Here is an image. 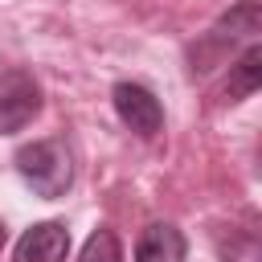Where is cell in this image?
<instances>
[{"label":"cell","instance_id":"2","mask_svg":"<svg viewBox=\"0 0 262 262\" xmlns=\"http://www.w3.org/2000/svg\"><path fill=\"white\" fill-rule=\"evenodd\" d=\"M41 111V86L29 70H4L0 74V135H12L29 127Z\"/></svg>","mask_w":262,"mask_h":262},{"label":"cell","instance_id":"6","mask_svg":"<svg viewBox=\"0 0 262 262\" xmlns=\"http://www.w3.org/2000/svg\"><path fill=\"white\" fill-rule=\"evenodd\" d=\"M188 246H184V233L168 221H156L139 233L135 242V262H184Z\"/></svg>","mask_w":262,"mask_h":262},{"label":"cell","instance_id":"3","mask_svg":"<svg viewBox=\"0 0 262 262\" xmlns=\"http://www.w3.org/2000/svg\"><path fill=\"white\" fill-rule=\"evenodd\" d=\"M111 98H115L119 119H123L139 139H156V135L164 131V106H160V98H156L147 86H139V82H119V86L111 90Z\"/></svg>","mask_w":262,"mask_h":262},{"label":"cell","instance_id":"9","mask_svg":"<svg viewBox=\"0 0 262 262\" xmlns=\"http://www.w3.org/2000/svg\"><path fill=\"white\" fill-rule=\"evenodd\" d=\"M78 262H123V250H119V237L111 229H94L78 254Z\"/></svg>","mask_w":262,"mask_h":262},{"label":"cell","instance_id":"5","mask_svg":"<svg viewBox=\"0 0 262 262\" xmlns=\"http://www.w3.org/2000/svg\"><path fill=\"white\" fill-rule=\"evenodd\" d=\"M262 29V8L254 4V0H242L237 8H229L213 29H209V41H205V49H225V45H237V41H246V37H254Z\"/></svg>","mask_w":262,"mask_h":262},{"label":"cell","instance_id":"4","mask_svg":"<svg viewBox=\"0 0 262 262\" xmlns=\"http://www.w3.org/2000/svg\"><path fill=\"white\" fill-rule=\"evenodd\" d=\"M70 254V229L61 221H37L20 233L12 258L16 262H66Z\"/></svg>","mask_w":262,"mask_h":262},{"label":"cell","instance_id":"8","mask_svg":"<svg viewBox=\"0 0 262 262\" xmlns=\"http://www.w3.org/2000/svg\"><path fill=\"white\" fill-rule=\"evenodd\" d=\"M221 262H262L258 237L250 229H229V237L221 242Z\"/></svg>","mask_w":262,"mask_h":262},{"label":"cell","instance_id":"7","mask_svg":"<svg viewBox=\"0 0 262 262\" xmlns=\"http://www.w3.org/2000/svg\"><path fill=\"white\" fill-rule=\"evenodd\" d=\"M258 82H262V49H258V45H250V49L229 66L225 98H229V102H242V98H250V94L258 90Z\"/></svg>","mask_w":262,"mask_h":262},{"label":"cell","instance_id":"1","mask_svg":"<svg viewBox=\"0 0 262 262\" xmlns=\"http://www.w3.org/2000/svg\"><path fill=\"white\" fill-rule=\"evenodd\" d=\"M12 164H16L20 180L45 201L66 196L70 184H74V156H70V147L61 139H33V143H25L16 151Z\"/></svg>","mask_w":262,"mask_h":262},{"label":"cell","instance_id":"10","mask_svg":"<svg viewBox=\"0 0 262 262\" xmlns=\"http://www.w3.org/2000/svg\"><path fill=\"white\" fill-rule=\"evenodd\" d=\"M4 242H8V225L0 221V250H4Z\"/></svg>","mask_w":262,"mask_h":262}]
</instances>
